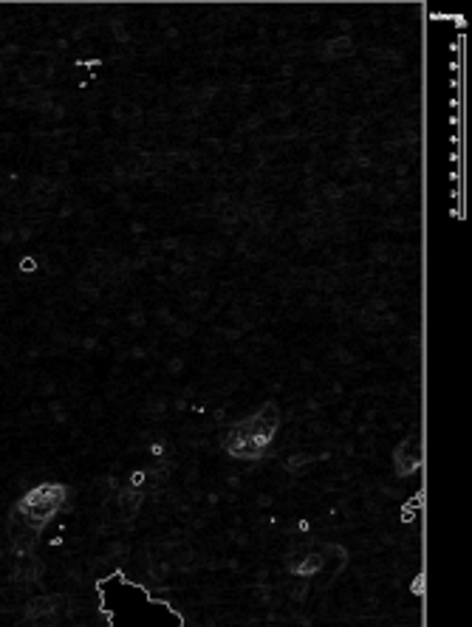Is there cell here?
<instances>
[{
  "instance_id": "3",
  "label": "cell",
  "mask_w": 472,
  "mask_h": 627,
  "mask_svg": "<svg viewBox=\"0 0 472 627\" xmlns=\"http://www.w3.org/2000/svg\"><path fill=\"white\" fill-rule=\"evenodd\" d=\"M223 450H226L229 455H235V458H241V461H258V458L266 452V447H263L261 441H255L252 436H247V433L241 430V424H235V427L226 433Z\"/></svg>"
},
{
  "instance_id": "6",
  "label": "cell",
  "mask_w": 472,
  "mask_h": 627,
  "mask_svg": "<svg viewBox=\"0 0 472 627\" xmlns=\"http://www.w3.org/2000/svg\"><path fill=\"white\" fill-rule=\"evenodd\" d=\"M289 568H292L294 574H300V576H311V574H317V571L325 568V557H323L320 551H306L300 559L289 562Z\"/></svg>"
},
{
  "instance_id": "5",
  "label": "cell",
  "mask_w": 472,
  "mask_h": 627,
  "mask_svg": "<svg viewBox=\"0 0 472 627\" xmlns=\"http://www.w3.org/2000/svg\"><path fill=\"white\" fill-rule=\"evenodd\" d=\"M60 604H63L60 596H37V599L29 602L26 613H29V619H37V621H40V619H49V616L60 613Z\"/></svg>"
},
{
  "instance_id": "1",
  "label": "cell",
  "mask_w": 472,
  "mask_h": 627,
  "mask_svg": "<svg viewBox=\"0 0 472 627\" xmlns=\"http://www.w3.org/2000/svg\"><path fill=\"white\" fill-rule=\"evenodd\" d=\"M63 500H66V489H63V486H57V483H43V486L32 489L26 498H20L18 514H20L23 526H26L32 534H37V531H43V528L51 523V517L57 514V509L63 506Z\"/></svg>"
},
{
  "instance_id": "4",
  "label": "cell",
  "mask_w": 472,
  "mask_h": 627,
  "mask_svg": "<svg viewBox=\"0 0 472 627\" xmlns=\"http://www.w3.org/2000/svg\"><path fill=\"white\" fill-rule=\"evenodd\" d=\"M424 461V438L421 436H410L393 455V464H396V472L399 475H413Z\"/></svg>"
},
{
  "instance_id": "7",
  "label": "cell",
  "mask_w": 472,
  "mask_h": 627,
  "mask_svg": "<svg viewBox=\"0 0 472 627\" xmlns=\"http://www.w3.org/2000/svg\"><path fill=\"white\" fill-rule=\"evenodd\" d=\"M351 51H354V43H351V40H345V37H342V40H334V46H328V54H331V57L351 54Z\"/></svg>"
},
{
  "instance_id": "2",
  "label": "cell",
  "mask_w": 472,
  "mask_h": 627,
  "mask_svg": "<svg viewBox=\"0 0 472 627\" xmlns=\"http://www.w3.org/2000/svg\"><path fill=\"white\" fill-rule=\"evenodd\" d=\"M278 427H280V410H278V404H266V407H261L255 415H249L247 422H241V430H244L247 436H252L255 441H261L263 447L275 438Z\"/></svg>"
},
{
  "instance_id": "8",
  "label": "cell",
  "mask_w": 472,
  "mask_h": 627,
  "mask_svg": "<svg viewBox=\"0 0 472 627\" xmlns=\"http://www.w3.org/2000/svg\"><path fill=\"white\" fill-rule=\"evenodd\" d=\"M311 461V455H294L292 461H289V472H297L303 464H309Z\"/></svg>"
}]
</instances>
